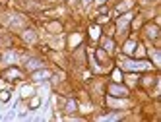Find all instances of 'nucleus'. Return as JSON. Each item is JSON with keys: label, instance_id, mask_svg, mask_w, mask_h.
Returning <instances> with one entry per match:
<instances>
[{"label": "nucleus", "instance_id": "nucleus-1", "mask_svg": "<svg viewBox=\"0 0 161 122\" xmlns=\"http://www.w3.org/2000/svg\"><path fill=\"white\" fill-rule=\"evenodd\" d=\"M109 91H111V95H115V97H126V95H128V89L122 87V85H117V83L111 85Z\"/></svg>", "mask_w": 161, "mask_h": 122}, {"label": "nucleus", "instance_id": "nucleus-2", "mask_svg": "<svg viewBox=\"0 0 161 122\" xmlns=\"http://www.w3.org/2000/svg\"><path fill=\"white\" fill-rule=\"evenodd\" d=\"M122 68L124 70H146V68H150V64L148 62H124Z\"/></svg>", "mask_w": 161, "mask_h": 122}, {"label": "nucleus", "instance_id": "nucleus-3", "mask_svg": "<svg viewBox=\"0 0 161 122\" xmlns=\"http://www.w3.org/2000/svg\"><path fill=\"white\" fill-rule=\"evenodd\" d=\"M47 78H51V72H49V70H39V72H33V81H45Z\"/></svg>", "mask_w": 161, "mask_h": 122}, {"label": "nucleus", "instance_id": "nucleus-4", "mask_svg": "<svg viewBox=\"0 0 161 122\" xmlns=\"http://www.w3.org/2000/svg\"><path fill=\"white\" fill-rule=\"evenodd\" d=\"M19 72L16 70V68H10V70H6L4 72V78H8V81H16V78H19Z\"/></svg>", "mask_w": 161, "mask_h": 122}, {"label": "nucleus", "instance_id": "nucleus-5", "mask_svg": "<svg viewBox=\"0 0 161 122\" xmlns=\"http://www.w3.org/2000/svg\"><path fill=\"white\" fill-rule=\"evenodd\" d=\"M132 19V16L128 14V16H122V19H118V29L121 31H124V27H126V23H128Z\"/></svg>", "mask_w": 161, "mask_h": 122}, {"label": "nucleus", "instance_id": "nucleus-6", "mask_svg": "<svg viewBox=\"0 0 161 122\" xmlns=\"http://www.w3.org/2000/svg\"><path fill=\"white\" fill-rule=\"evenodd\" d=\"M134 47H136V43L128 41V43L124 45V52H126V54H132V52H134Z\"/></svg>", "mask_w": 161, "mask_h": 122}, {"label": "nucleus", "instance_id": "nucleus-7", "mask_svg": "<svg viewBox=\"0 0 161 122\" xmlns=\"http://www.w3.org/2000/svg\"><path fill=\"white\" fill-rule=\"evenodd\" d=\"M18 58H19V54H16V52H8V54L4 56L6 62H14V60H18Z\"/></svg>", "mask_w": 161, "mask_h": 122}, {"label": "nucleus", "instance_id": "nucleus-8", "mask_svg": "<svg viewBox=\"0 0 161 122\" xmlns=\"http://www.w3.org/2000/svg\"><path fill=\"white\" fill-rule=\"evenodd\" d=\"M22 37L25 39L27 43H31V41H35V33H33V31H25V33H23Z\"/></svg>", "mask_w": 161, "mask_h": 122}, {"label": "nucleus", "instance_id": "nucleus-9", "mask_svg": "<svg viewBox=\"0 0 161 122\" xmlns=\"http://www.w3.org/2000/svg\"><path fill=\"white\" fill-rule=\"evenodd\" d=\"M109 105H113V107H126V101H117V99H109Z\"/></svg>", "mask_w": 161, "mask_h": 122}, {"label": "nucleus", "instance_id": "nucleus-10", "mask_svg": "<svg viewBox=\"0 0 161 122\" xmlns=\"http://www.w3.org/2000/svg\"><path fill=\"white\" fill-rule=\"evenodd\" d=\"M74 111H76V103L70 99L68 103H66V112H74Z\"/></svg>", "mask_w": 161, "mask_h": 122}, {"label": "nucleus", "instance_id": "nucleus-11", "mask_svg": "<svg viewBox=\"0 0 161 122\" xmlns=\"http://www.w3.org/2000/svg\"><path fill=\"white\" fill-rule=\"evenodd\" d=\"M0 101H2V103L10 101V91H0Z\"/></svg>", "mask_w": 161, "mask_h": 122}, {"label": "nucleus", "instance_id": "nucleus-12", "mask_svg": "<svg viewBox=\"0 0 161 122\" xmlns=\"http://www.w3.org/2000/svg\"><path fill=\"white\" fill-rule=\"evenodd\" d=\"M27 68H29V70H33V68H39V60H29V62H27Z\"/></svg>", "mask_w": 161, "mask_h": 122}, {"label": "nucleus", "instance_id": "nucleus-13", "mask_svg": "<svg viewBox=\"0 0 161 122\" xmlns=\"http://www.w3.org/2000/svg\"><path fill=\"white\" fill-rule=\"evenodd\" d=\"M130 6H132V0H126V4H121V6H118V12L126 10V8H130Z\"/></svg>", "mask_w": 161, "mask_h": 122}, {"label": "nucleus", "instance_id": "nucleus-14", "mask_svg": "<svg viewBox=\"0 0 161 122\" xmlns=\"http://www.w3.org/2000/svg\"><path fill=\"white\" fill-rule=\"evenodd\" d=\"M113 47H115L113 41H107V43H105V51H107V52H113Z\"/></svg>", "mask_w": 161, "mask_h": 122}, {"label": "nucleus", "instance_id": "nucleus-15", "mask_svg": "<svg viewBox=\"0 0 161 122\" xmlns=\"http://www.w3.org/2000/svg\"><path fill=\"white\" fill-rule=\"evenodd\" d=\"M105 120H117V118H121L118 115H107V116H103Z\"/></svg>", "mask_w": 161, "mask_h": 122}, {"label": "nucleus", "instance_id": "nucleus-16", "mask_svg": "<svg viewBox=\"0 0 161 122\" xmlns=\"http://www.w3.org/2000/svg\"><path fill=\"white\" fill-rule=\"evenodd\" d=\"M89 2H91V0H84V4H85V6H88V4H89Z\"/></svg>", "mask_w": 161, "mask_h": 122}]
</instances>
